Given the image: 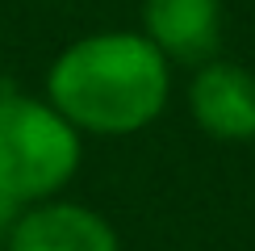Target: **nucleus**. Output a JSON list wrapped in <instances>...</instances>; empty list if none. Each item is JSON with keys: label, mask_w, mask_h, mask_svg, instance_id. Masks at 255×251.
<instances>
[{"label": "nucleus", "mask_w": 255, "mask_h": 251, "mask_svg": "<svg viewBox=\"0 0 255 251\" xmlns=\"http://www.w3.org/2000/svg\"><path fill=\"white\" fill-rule=\"evenodd\" d=\"M172 97V63L142 29H105L63 46L46 71V101L97 138H130L146 130Z\"/></svg>", "instance_id": "1"}, {"label": "nucleus", "mask_w": 255, "mask_h": 251, "mask_svg": "<svg viewBox=\"0 0 255 251\" xmlns=\"http://www.w3.org/2000/svg\"><path fill=\"white\" fill-rule=\"evenodd\" d=\"M13 218H17V209L0 197V251H4V243H8V226H13Z\"/></svg>", "instance_id": "6"}, {"label": "nucleus", "mask_w": 255, "mask_h": 251, "mask_svg": "<svg viewBox=\"0 0 255 251\" xmlns=\"http://www.w3.org/2000/svg\"><path fill=\"white\" fill-rule=\"evenodd\" d=\"M188 113L209 138H255V71L230 59H205L188 84Z\"/></svg>", "instance_id": "4"}, {"label": "nucleus", "mask_w": 255, "mask_h": 251, "mask_svg": "<svg viewBox=\"0 0 255 251\" xmlns=\"http://www.w3.org/2000/svg\"><path fill=\"white\" fill-rule=\"evenodd\" d=\"M142 38L167 63L201 67L218 55L222 0H142Z\"/></svg>", "instance_id": "5"}, {"label": "nucleus", "mask_w": 255, "mask_h": 251, "mask_svg": "<svg viewBox=\"0 0 255 251\" xmlns=\"http://www.w3.org/2000/svg\"><path fill=\"white\" fill-rule=\"evenodd\" d=\"M4 251H122L109 218L80 201H50L17 209Z\"/></svg>", "instance_id": "3"}, {"label": "nucleus", "mask_w": 255, "mask_h": 251, "mask_svg": "<svg viewBox=\"0 0 255 251\" xmlns=\"http://www.w3.org/2000/svg\"><path fill=\"white\" fill-rule=\"evenodd\" d=\"M80 155L84 134L46 97L0 88V197L13 209L59 197Z\"/></svg>", "instance_id": "2"}]
</instances>
